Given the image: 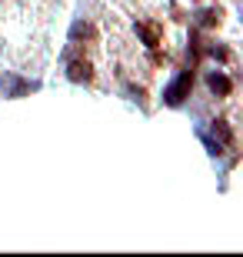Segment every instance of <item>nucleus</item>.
I'll return each mask as SVG.
<instances>
[{
	"label": "nucleus",
	"mask_w": 243,
	"mask_h": 257,
	"mask_svg": "<svg viewBox=\"0 0 243 257\" xmlns=\"http://www.w3.org/2000/svg\"><path fill=\"white\" fill-rule=\"evenodd\" d=\"M190 87H193V70H183V74H180L167 90H163V100H167L170 107H180L190 97Z\"/></svg>",
	"instance_id": "1"
},
{
	"label": "nucleus",
	"mask_w": 243,
	"mask_h": 257,
	"mask_svg": "<svg viewBox=\"0 0 243 257\" xmlns=\"http://www.w3.org/2000/svg\"><path fill=\"white\" fill-rule=\"evenodd\" d=\"M206 87H210L213 94L226 97V94H230V90H233V80H230V77H226V74H220V70H210V74H206Z\"/></svg>",
	"instance_id": "2"
},
{
	"label": "nucleus",
	"mask_w": 243,
	"mask_h": 257,
	"mask_svg": "<svg viewBox=\"0 0 243 257\" xmlns=\"http://www.w3.org/2000/svg\"><path fill=\"white\" fill-rule=\"evenodd\" d=\"M67 77H70L74 84H87V80L94 77V70H90V64H87V60H70V67H67Z\"/></svg>",
	"instance_id": "3"
},
{
	"label": "nucleus",
	"mask_w": 243,
	"mask_h": 257,
	"mask_svg": "<svg viewBox=\"0 0 243 257\" xmlns=\"http://www.w3.org/2000/svg\"><path fill=\"white\" fill-rule=\"evenodd\" d=\"M0 87H7V97H20V94H27V90H34L37 84L17 80V77H0Z\"/></svg>",
	"instance_id": "4"
},
{
	"label": "nucleus",
	"mask_w": 243,
	"mask_h": 257,
	"mask_svg": "<svg viewBox=\"0 0 243 257\" xmlns=\"http://www.w3.org/2000/svg\"><path fill=\"white\" fill-rule=\"evenodd\" d=\"M137 34L143 37V44H147V47H157V44H160L157 30H153V27H147V24H137Z\"/></svg>",
	"instance_id": "5"
},
{
	"label": "nucleus",
	"mask_w": 243,
	"mask_h": 257,
	"mask_svg": "<svg viewBox=\"0 0 243 257\" xmlns=\"http://www.w3.org/2000/svg\"><path fill=\"white\" fill-rule=\"evenodd\" d=\"M196 17H200V27H216L220 24V10H200Z\"/></svg>",
	"instance_id": "6"
},
{
	"label": "nucleus",
	"mask_w": 243,
	"mask_h": 257,
	"mask_svg": "<svg viewBox=\"0 0 243 257\" xmlns=\"http://www.w3.org/2000/svg\"><path fill=\"white\" fill-rule=\"evenodd\" d=\"M213 134L220 137V144H230V141H233V131L226 127V120H213Z\"/></svg>",
	"instance_id": "7"
},
{
	"label": "nucleus",
	"mask_w": 243,
	"mask_h": 257,
	"mask_svg": "<svg viewBox=\"0 0 243 257\" xmlns=\"http://www.w3.org/2000/svg\"><path fill=\"white\" fill-rule=\"evenodd\" d=\"M206 54H210V57H216V60H226V57H230V54H226L223 47H216V44H213V47H206Z\"/></svg>",
	"instance_id": "8"
},
{
	"label": "nucleus",
	"mask_w": 243,
	"mask_h": 257,
	"mask_svg": "<svg viewBox=\"0 0 243 257\" xmlns=\"http://www.w3.org/2000/svg\"><path fill=\"white\" fill-rule=\"evenodd\" d=\"M74 37H90V27L87 24H74Z\"/></svg>",
	"instance_id": "9"
}]
</instances>
